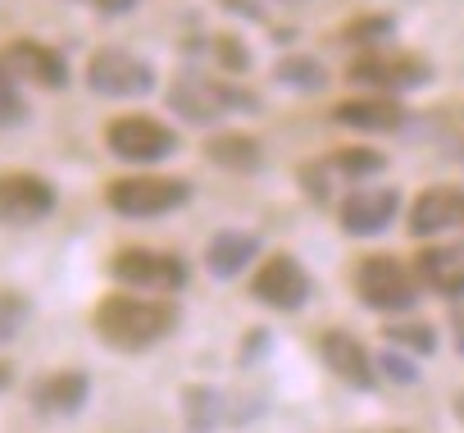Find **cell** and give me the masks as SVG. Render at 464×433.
<instances>
[{
	"mask_svg": "<svg viewBox=\"0 0 464 433\" xmlns=\"http://www.w3.org/2000/svg\"><path fill=\"white\" fill-rule=\"evenodd\" d=\"M96 338L114 351H146L164 338H173V329L182 324L178 301L169 297H128V292H110L96 315Z\"/></svg>",
	"mask_w": 464,
	"mask_h": 433,
	"instance_id": "cell-1",
	"label": "cell"
},
{
	"mask_svg": "<svg viewBox=\"0 0 464 433\" xmlns=\"http://www.w3.org/2000/svg\"><path fill=\"white\" fill-rule=\"evenodd\" d=\"M169 110L182 114L187 123H218L223 114H256L260 101L237 83H218L205 74H178V83L169 87Z\"/></svg>",
	"mask_w": 464,
	"mask_h": 433,
	"instance_id": "cell-2",
	"label": "cell"
},
{
	"mask_svg": "<svg viewBox=\"0 0 464 433\" xmlns=\"http://www.w3.org/2000/svg\"><path fill=\"white\" fill-rule=\"evenodd\" d=\"M105 205L123 220H160V214L187 205V182L164 173H128L105 187Z\"/></svg>",
	"mask_w": 464,
	"mask_h": 433,
	"instance_id": "cell-3",
	"label": "cell"
},
{
	"mask_svg": "<svg viewBox=\"0 0 464 433\" xmlns=\"http://www.w3.org/2000/svg\"><path fill=\"white\" fill-rule=\"evenodd\" d=\"M82 78L96 96H110V101H132V96H146L155 87V69L123 46H101L87 60Z\"/></svg>",
	"mask_w": 464,
	"mask_h": 433,
	"instance_id": "cell-4",
	"label": "cell"
},
{
	"mask_svg": "<svg viewBox=\"0 0 464 433\" xmlns=\"http://www.w3.org/2000/svg\"><path fill=\"white\" fill-rule=\"evenodd\" d=\"M105 146L128 164H160L178 151V133L150 114H119L105 123Z\"/></svg>",
	"mask_w": 464,
	"mask_h": 433,
	"instance_id": "cell-5",
	"label": "cell"
},
{
	"mask_svg": "<svg viewBox=\"0 0 464 433\" xmlns=\"http://www.w3.org/2000/svg\"><path fill=\"white\" fill-rule=\"evenodd\" d=\"M110 274H114V283L137 288V292H150V297H169V292H182L187 288V265L178 256L150 251V247H123V251H114Z\"/></svg>",
	"mask_w": 464,
	"mask_h": 433,
	"instance_id": "cell-6",
	"label": "cell"
},
{
	"mask_svg": "<svg viewBox=\"0 0 464 433\" xmlns=\"http://www.w3.org/2000/svg\"><path fill=\"white\" fill-rule=\"evenodd\" d=\"M351 279H355V297L369 310H410L419 301V279L396 256H364Z\"/></svg>",
	"mask_w": 464,
	"mask_h": 433,
	"instance_id": "cell-7",
	"label": "cell"
},
{
	"mask_svg": "<svg viewBox=\"0 0 464 433\" xmlns=\"http://www.w3.org/2000/svg\"><path fill=\"white\" fill-rule=\"evenodd\" d=\"M55 182L28 169L0 173V224L5 229H33L55 210Z\"/></svg>",
	"mask_w": 464,
	"mask_h": 433,
	"instance_id": "cell-8",
	"label": "cell"
},
{
	"mask_svg": "<svg viewBox=\"0 0 464 433\" xmlns=\"http://www.w3.org/2000/svg\"><path fill=\"white\" fill-rule=\"evenodd\" d=\"M351 83L360 87H382V92H414L428 83V64L419 55H387V51H369L346 69Z\"/></svg>",
	"mask_w": 464,
	"mask_h": 433,
	"instance_id": "cell-9",
	"label": "cell"
},
{
	"mask_svg": "<svg viewBox=\"0 0 464 433\" xmlns=\"http://www.w3.org/2000/svg\"><path fill=\"white\" fill-rule=\"evenodd\" d=\"M251 297L274 310H301L310 301V274L301 270L296 256H269L251 283Z\"/></svg>",
	"mask_w": 464,
	"mask_h": 433,
	"instance_id": "cell-10",
	"label": "cell"
},
{
	"mask_svg": "<svg viewBox=\"0 0 464 433\" xmlns=\"http://www.w3.org/2000/svg\"><path fill=\"white\" fill-rule=\"evenodd\" d=\"M401 214V196L392 187H360L337 205V220L351 238H378L392 229V220Z\"/></svg>",
	"mask_w": 464,
	"mask_h": 433,
	"instance_id": "cell-11",
	"label": "cell"
},
{
	"mask_svg": "<svg viewBox=\"0 0 464 433\" xmlns=\"http://www.w3.org/2000/svg\"><path fill=\"white\" fill-rule=\"evenodd\" d=\"M0 60H5V69H10L14 78L37 83V87H46V92L69 87V60H64L55 46L37 42V37H19V42H10Z\"/></svg>",
	"mask_w": 464,
	"mask_h": 433,
	"instance_id": "cell-12",
	"label": "cell"
},
{
	"mask_svg": "<svg viewBox=\"0 0 464 433\" xmlns=\"http://www.w3.org/2000/svg\"><path fill=\"white\" fill-rule=\"evenodd\" d=\"M319 356H324V365L346 383V388H373V379H378V369H373V356L364 351V342L360 338H351L346 329H328L324 338H319Z\"/></svg>",
	"mask_w": 464,
	"mask_h": 433,
	"instance_id": "cell-13",
	"label": "cell"
},
{
	"mask_svg": "<svg viewBox=\"0 0 464 433\" xmlns=\"http://www.w3.org/2000/svg\"><path fill=\"white\" fill-rule=\"evenodd\" d=\"M33 410L37 415H78L92 397V379L82 369H55L33 383Z\"/></svg>",
	"mask_w": 464,
	"mask_h": 433,
	"instance_id": "cell-14",
	"label": "cell"
},
{
	"mask_svg": "<svg viewBox=\"0 0 464 433\" xmlns=\"http://www.w3.org/2000/svg\"><path fill=\"white\" fill-rule=\"evenodd\" d=\"M464 220V192L455 187H428L414 196L410 205V233L414 238H432V233H446Z\"/></svg>",
	"mask_w": 464,
	"mask_h": 433,
	"instance_id": "cell-15",
	"label": "cell"
},
{
	"mask_svg": "<svg viewBox=\"0 0 464 433\" xmlns=\"http://www.w3.org/2000/svg\"><path fill=\"white\" fill-rule=\"evenodd\" d=\"M333 119L360 133H396L405 123V105H396L392 96H355V101L333 105Z\"/></svg>",
	"mask_w": 464,
	"mask_h": 433,
	"instance_id": "cell-16",
	"label": "cell"
},
{
	"mask_svg": "<svg viewBox=\"0 0 464 433\" xmlns=\"http://www.w3.org/2000/svg\"><path fill=\"white\" fill-rule=\"evenodd\" d=\"M256 256H260V238H256V233L223 229V233H214L209 247H205V270H209L214 279H237Z\"/></svg>",
	"mask_w": 464,
	"mask_h": 433,
	"instance_id": "cell-17",
	"label": "cell"
},
{
	"mask_svg": "<svg viewBox=\"0 0 464 433\" xmlns=\"http://www.w3.org/2000/svg\"><path fill=\"white\" fill-rule=\"evenodd\" d=\"M414 279L428 283L432 292L459 301L464 297V251L459 247H428V251H419Z\"/></svg>",
	"mask_w": 464,
	"mask_h": 433,
	"instance_id": "cell-18",
	"label": "cell"
},
{
	"mask_svg": "<svg viewBox=\"0 0 464 433\" xmlns=\"http://www.w3.org/2000/svg\"><path fill=\"white\" fill-rule=\"evenodd\" d=\"M205 160L218 164V169H232V173H251V169H260L265 146L251 133H218V137L205 142Z\"/></svg>",
	"mask_w": 464,
	"mask_h": 433,
	"instance_id": "cell-19",
	"label": "cell"
},
{
	"mask_svg": "<svg viewBox=\"0 0 464 433\" xmlns=\"http://www.w3.org/2000/svg\"><path fill=\"white\" fill-rule=\"evenodd\" d=\"M223 419H227L223 388H209V383L182 388V424H187V433H214Z\"/></svg>",
	"mask_w": 464,
	"mask_h": 433,
	"instance_id": "cell-20",
	"label": "cell"
},
{
	"mask_svg": "<svg viewBox=\"0 0 464 433\" xmlns=\"http://www.w3.org/2000/svg\"><path fill=\"white\" fill-rule=\"evenodd\" d=\"M274 74H278L283 87H296V92H319L328 83V69L314 55H287V60H278Z\"/></svg>",
	"mask_w": 464,
	"mask_h": 433,
	"instance_id": "cell-21",
	"label": "cell"
},
{
	"mask_svg": "<svg viewBox=\"0 0 464 433\" xmlns=\"http://www.w3.org/2000/svg\"><path fill=\"white\" fill-rule=\"evenodd\" d=\"M328 169L342 173V178H369V173H382L387 169V155L382 151H369V146H346V151L328 155Z\"/></svg>",
	"mask_w": 464,
	"mask_h": 433,
	"instance_id": "cell-22",
	"label": "cell"
},
{
	"mask_svg": "<svg viewBox=\"0 0 464 433\" xmlns=\"http://www.w3.org/2000/svg\"><path fill=\"white\" fill-rule=\"evenodd\" d=\"M387 342L401 347V351H410V356H432V351H437V333H432V324H423V320L387 324Z\"/></svg>",
	"mask_w": 464,
	"mask_h": 433,
	"instance_id": "cell-23",
	"label": "cell"
},
{
	"mask_svg": "<svg viewBox=\"0 0 464 433\" xmlns=\"http://www.w3.org/2000/svg\"><path fill=\"white\" fill-rule=\"evenodd\" d=\"M28 320H33V301L24 292H14V288H0V347L14 342Z\"/></svg>",
	"mask_w": 464,
	"mask_h": 433,
	"instance_id": "cell-24",
	"label": "cell"
},
{
	"mask_svg": "<svg viewBox=\"0 0 464 433\" xmlns=\"http://www.w3.org/2000/svg\"><path fill=\"white\" fill-rule=\"evenodd\" d=\"M28 119V101L19 96L14 87V74L5 69V60H0V128H14Z\"/></svg>",
	"mask_w": 464,
	"mask_h": 433,
	"instance_id": "cell-25",
	"label": "cell"
},
{
	"mask_svg": "<svg viewBox=\"0 0 464 433\" xmlns=\"http://www.w3.org/2000/svg\"><path fill=\"white\" fill-rule=\"evenodd\" d=\"M382 37H392V19H382V15H373V19H351V24L342 28V42H346V46H378Z\"/></svg>",
	"mask_w": 464,
	"mask_h": 433,
	"instance_id": "cell-26",
	"label": "cell"
},
{
	"mask_svg": "<svg viewBox=\"0 0 464 433\" xmlns=\"http://www.w3.org/2000/svg\"><path fill=\"white\" fill-rule=\"evenodd\" d=\"M373 369H378L382 379H392V383H419V365H414V356L401 351V347L373 356Z\"/></svg>",
	"mask_w": 464,
	"mask_h": 433,
	"instance_id": "cell-27",
	"label": "cell"
},
{
	"mask_svg": "<svg viewBox=\"0 0 464 433\" xmlns=\"http://www.w3.org/2000/svg\"><path fill=\"white\" fill-rule=\"evenodd\" d=\"M214 55H218V64H223V74H246V64H251V55H246V46L232 37V33H223L218 42H214Z\"/></svg>",
	"mask_w": 464,
	"mask_h": 433,
	"instance_id": "cell-28",
	"label": "cell"
},
{
	"mask_svg": "<svg viewBox=\"0 0 464 433\" xmlns=\"http://www.w3.org/2000/svg\"><path fill=\"white\" fill-rule=\"evenodd\" d=\"M96 10H101V15H132L137 0H96Z\"/></svg>",
	"mask_w": 464,
	"mask_h": 433,
	"instance_id": "cell-29",
	"label": "cell"
},
{
	"mask_svg": "<svg viewBox=\"0 0 464 433\" xmlns=\"http://www.w3.org/2000/svg\"><path fill=\"white\" fill-rule=\"evenodd\" d=\"M223 5H227V10H237L242 19H260V15H265V10L256 5V0H223Z\"/></svg>",
	"mask_w": 464,
	"mask_h": 433,
	"instance_id": "cell-30",
	"label": "cell"
},
{
	"mask_svg": "<svg viewBox=\"0 0 464 433\" xmlns=\"http://www.w3.org/2000/svg\"><path fill=\"white\" fill-rule=\"evenodd\" d=\"M450 333H455V351L464 356V310H455V320H450Z\"/></svg>",
	"mask_w": 464,
	"mask_h": 433,
	"instance_id": "cell-31",
	"label": "cell"
},
{
	"mask_svg": "<svg viewBox=\"0 0 464 433\" xmlns=\"http://www.w3.org/2000/svg\"><path fill=\"white\" fill-rule=\"evenodd\" d=\"M10 379H14V369H10V365H0V388H10Z\"/></svg>",
	"mask_w": 464,
	"mask_h": 433,
	"instance_id": "cell-32",
	"label": "cell"
},
{
	"mask_svg": "<svg viewBox=\"0 0 464 433\" xmlns=\"http://www.w3.org/2000/svg\"><path fill=\"white\" fill-rule=\"evenodd\" d=\"M455 415H459V419H464V392H459V397H455Z\"/></svg>",
	"mask_w": 464,
	"mask_h": 433,
	"instance_id": "cell-33",
	"label": "cell"
}]
</instances>
